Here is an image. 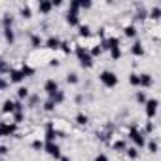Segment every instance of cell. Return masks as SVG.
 Listing matches in <instances>:
<instances>
[{"label":"cell","instance_id":"277c9868","mask_svg":"<svg viewBox=\"0 0 161 161\" xmlns=\"http://www.w3.org/2000/svg\"><path fill=\"white\" fill-rule=\"evenodd\" d=\"M44 91H47V95L53 97V95L59 91V83L55 82V80H47V82L44 83Z\"/></svg>","mask_w":161,"mask_h":161},{"label":"cell","instance_id":"4316f807","mask_svg":"<svg viewBox=\"0 0 161 161\" xmlns=\"http://www.w3.org/2000/svg\"><path fill=\"white\" fill-rule=\"evenodd\" d=\"M112 51V59H120V55H121V51H120V47H114V50H110Z\"/></svg>","mask_w":161,"mask_h":161},{"label":"cell","instance_id":"8d00e7d4","mask_svg":"<svg viewBox=\"0 0 161 161\" xmlns=\"http://www.w3.org/2000/svg\"><path fill=\"white\" fill-rule=\"evenodd\" d=\"M63 51H65V53H70V47H68V44H66V42H63Z\"/></svg>","mask_w":161,"mask_h":161},{"label":"cell","instance_id":"3957f363","mask_svg":"<svg viewBox=\"0 0 161 161\" xmlns=\"http://www.w3.org/2000/svg\"><path fill=\"white\" fill-rule=\"evenodd\" d=\"M129 137H131V140L135 142V144L138 146V148H142V146H146V140H144V138H142V135H140V133H138V131H137L135 127L131 129V133H129Z\"/></svg>","mask_w":161,"mask_h":161},{"label":"cell","instance_id":"2e32d148","mask_svg":"<svg viewBox=\"0 0 161 161\" xmlns=\"http://www.w3.org/2000/svg\"><path fill=\"white\" fill-rule=\"evenodd\" d=\"M51 101H53L55 104H59V102L65 101V95H63V91H57V93H55V95L51 97Z\"/></svg>","mask_w":161,"mask_h":161},{"label":"cell","instance_id":"5b68a950","mask_svg":"<svg viewBox=\"0 0 161 161\" xmlns=\"http://www.w3.org/2000/svg\"><path fill=\"white\" fill-rule=\"evenodd\" d=\"M156 112H157V101H156V99L146 101V116H148V118H153V116H156Z\"/></svg>","mask_w":161,"mask_h":161},{"label":"cell","instance_id":"7a4b0ae2","mask_svg":"<svg viewBox=\"0 0 161 161\" xmlns=\"http://www.w3.org/2000/svg\"><path fill=\"white\" fill-rule=\"evenodd\" d=\"M101 82H102L106 87H114V85H118V76H116L114 72H110V70H104V72L101 74Z\"/></svg>","mask_w":161,"mask_h":161},{"label":"cell","instance_id":"9a60e30c","mask_svg":"<svg viewBox=\"0 0 161 161\" xmlns=\"http://www.w3.org/2000/svg\"><path fill=\"white\" fill-rule=\"evenodd\" d=\"M2 112H4V114H8V112H15V104H13L11 101H6V102H4Z\"/></svg>","mask_w":161,"mask_h":161},{"label":"cell","instance_id":"f546056e","mask_svg":"<svg viewBox=\"0 0 161 161\" xmlns=\"http://www.w3.org/2000/svg\"><path fill=\"white\" fill-rule=\"evenodd\" d=\"M129 82L133 83V85H138V74H131L129 76Z\"/></svg>","mask_w":161,"mask_h":161},{"label":"cell","instance_id":"7c38bea8","mask_svg":"<svg viewBox=\"0 0 161 161\" xmlns=\"http://www.w3.org/2000/svg\"><path fill=\"white\" fill-rule=\"evenodd\" d=\"M131 53H133V55H144V47H142L140 42H137V44L131 47Z\"/></svg>","mask_w":161,"mask_h":161},{"label":"cell","instance_id":"7402d4cb","mask_svg":"<svg viewBox=\"0 0 161 161\" xmlns=\"http://www.w3.org/2000/svg\"><path fill=\"white\" fill-rule=\"evenodd\" d=\"M89 31H91V29H89L87 25H82V27H80V34H82V36H89V34H91Z\"/></svg>","mask_w":161,"mask_h":161},{"label":"cell","instance_id":"d590c367","mask_svg":"<svg viewBox=\"0 0 161 161\" xmlns=\"http://www.w3.org/2000/svg\"><path fill=\"white\" fill-rule=\"evenodd\" d=\"M137 99H138V102H146V95H144V93H138Z\"/></svg>","mask_w":161,"mask_h":161},{"label":"cell","instance_id":"d4e9b609","mask_svg":"<svg viewBox=\"0 0 161 161\" xmlns=\"http://www.w3.org/2000/svg\"><path fill=\"white\" fill-rule=\"evenodd\" d=\"M4 31H6V40L11 44V42H13V31H11V27H10V29H4Z\"/></svg>","mask_w":161,"mask_h":161},{"label":"cell","instance_id":"e575fe53","mask_svg":"<svg viewBox=\"0 0 161 161\" xmlns=\"http://www.w3.org/2000/svg\"><path fill=\"white\" fill-rule=\"evenodd\" d=\"M95 161H108V157L104 156V153H99V156L95 157Z\"/></svg>","mask_w":161,"mask_h":161},{"label":"cell","instance_id":"836d02e7","mask_svg":"<svg viewBox=\"0 0 161 161\" xmlns=\"http://www.w3.org/2000/svg\"><path fill=\"white\" fill-rule=\"evenodd\" d=\"M159 13H161L159 8H153V10H152V17H153V19H157V17H159Z\"/></svg>","mask_w":161,"mask_h":161},{"label":"cell","instance_id":"9c48e42d","mask_svg":"<svg viewBox=\"0 0 161 161\" xmlns=\"http://www.w3.org/2000/svg\"><path fill=\"white\" fill-rule=\"evenodd\" d=\"M78 11H74V10H68L66 13V23H70V25H78Z\"/></svg>","mask_w":161,"mask_h":161},{"label":"cell","instance_id":"484cf974","mask_svg":"<svg viewBox=\"0 0 161 161\" xmlns=\"http://www.w3.org/2000/svg\"><path fill=\"white\" fill-rule=\"evenodd\" d=\"M66 82H68V83H76V82H78V76H76L74 72H70V74L66 76Z\"/></svg>","mask_w":161,"mask_h":161},{"label":"cell","instance_id":"f1b7e54d","mask_svg":"<svg viewBox=\"0 0 161 161\" xmlns=\"http://www.w3.org/2000/svg\"><path fill=\"white\" fill-rule=\"evenodd\" d=\"M114 150H125V142H123V140L114 142Z\"/></svg>","mask_w":161,"mask_h":161},{"label":"cell","instance_id":"ac0fdd59","mask_svg":"<svg viewBox=\"0 0 161 161\" xmlns=\"http://www.w3.org/2000/svg\"><path fill=\"white\" fill-rule=\"evenodd\" d=\"M21 74H23V78H27V76H32V74H34V70H32L31 66L23 65V68H21Z\"/></svg>","mask_w":161,"mask_h":161},{"label":"cell","instance_id":"1f68e13d","mask_svg":"<svg viewBox=\"0 0 161 161\" xmlns=\"http://www.w3.org/2000/svg\"><path fill=\"white\" fill-rule=\"evenodd\" d=\"M148 148H150V152H157V144H156V140H152V142L148 144Z\"/></svg>","mask_w":161,"mask_h":161},{"label":"cell","instance_id":"8992f818","mask_svg":"<svg viewBox=\"0 0 161 161\" xmlns=\"http://www.w3.org/2000/svg\"><path fill=\"white\" fill-rule=\"evenodd\" d=\"M46 152L50 153L51 157H61V148H59L55 142H47V144H46Z\"/></svg>","mask_w":161,"mask_h":161},{"label":"cell","instance_id":"e0dca14e","mask_svg":"<svg viewBox=\"0 0 161 161\" xmlns=\"http://www.w3.org/2000/svg\"><path fill=\"white\" fill-rule=\"evenodd\" d=\"M31 44H32L34 47H40V46H42V38L38 36V34H32V36H31Z\"/></svg>","mask_w":161,"mask_h":161},{"label":"cell","instance_id":"30bf717a","mask_svg":"<svg viewBox=\"0 0 161 161\" xmlns=\"http://www.w3.org/2000/svg\"><path fill=\"white\" fill-rule=\"evenodd\" d=\"M138 85L150 87V85H152V78H150L148 74H140V76H138Z\"/></svg>","mask_w":161,"mask_h":161},{"label":"cell","instance_id":"74e56055","mask_svg":"<svg viewBox=\"0 0 161 161\" xmlns=\"http://www.w3.org/2000/svg\"><path fill=\"white\" fill-rule=\"evenodd\" d=\"M6 153H8V148H6V146H0V156H6Z\"/></svg>","mask_w":161,"mask_h":161},{"label":"cell","instance_id":"603a6c76","mask_svg":"<svg viewBox=\"0 0 161 161\" xmlns=\"http://www.w3.org/2000/svg\"><path fill=\"white\" fill-rule=\"evenodd\" d=\"M21 15L27 17V19L31 17V8H29V6H23V8H21Z\"/></svg>","mask_w":161,"mask_h":161},{"label":"cell","instance_id":"4dcf8cb0","mask_svg":"<svg viewBox=\"0 0 161 161\" xmlns=\"http://www.w3.org/2000/svg\"><path fill=\"white\" fill-rule=\"evenodd\" d=\"M44 108H46L47 112H50V110H53V108H55V102H53V101L50 99V101H47V102H46V106H44Z\"/></svg>","mask_w":161,"mask_h":161},{"label":"cell","instance_id":"ffe728a7","mask_svg":"<svg viewBox=\"0 0 161 161\" xmlns=\"http://www.w3.org/2000/svg\"><path fill=\"white\" fill-rule=\"evenodd\" d=\"M17 95H19V99H27V97H29V89H27V87H19Z\"/></svg>","mask_w":161,"mask_h":161},{"label":"cell","instance_id":"5bb4252c","mask_svg":"<svg viewBox=\"0 0 161 161\" xmlns=\"http://www.w3.org/2000/svg\"><path fill=\"white\" fill-rule=\"evenodd\" d=\"M51 8H53V4H51V2H40V4H38V10H40L42 13H47Z\"/></svg>","mask_w":161,"mask_h":161},{"label":"cell","instance_id":"d6a6232c","mask_svg":"<svg viewBox=\"0 0 161 161\" xmlns=\"http://www.w3.org/2000/svg\"><path fill=\"white\" fill-rule=\"evenodd\" d=\"M42 146H44V144H42L40 140H34V142H32V148H34V150H40Z\"/></svg>","mask_w":161,"mask_h":161},{"label":"cell","instance_id":"8fae6325","mask_svg":"<svg viewBox=\"0 0 161 161\" xmlns=\"http://www.w3.org/2000/svg\"><path fill=\"white\" fill-rule=\"evenodd\" d=\"M55 135H57V131H55L53 125L50 123V125H47V129H46V138H47V142H53V140H55Z\"/></svg>","mask_w":161,"mask_h":161},{"label":"cell","instance_id":"44dd1931","mask_svg":"<svg viewBox=\"0 0 161 161\" xmlns=\"http://www.w3.org/2000/svg\"><path fill=\"white\" fill-rule=\"evenodd\" d=\"M76 121H78L80 125H85V123L89 121V118H87V116H83V114H78V116H76Z\"/></svg>","mask_w":161,"mask_h":161},{"label":"cell","instance_id":"ba28073f","mask_svg":"<svg viewBox=\"0 0 161 161\" xmlns=\"http://www.w3.org/2000/svg\"><path fill=\"white\" fill-rule=\"evenodd\" d=\"M46 46L50 47V50H57V47H61V40L57 36H50L46 40Z\"/></svg>","mask_w":161,"mask_h":161},{"label":"cell","instance_id":"cb8c5ba5","mask_svg":"<svg viewBox=\"0 0 161 161\" xmlns=\"http://www.w3.org/2000/svg\"><path fill=\"white\" fill-rule=\"evenodd\" d=\"M125 153H127V156H129L131 159H135V157L138 156V152H137V148H127V152H125Z\"/></svg>","mask_w":161,"mask_h":161},{"label":"cell","instance_id":"60d3db41","mask_svg":"<svg viewBox=\"0 0 161 161\" xmlns=\"http://www.w3.org/2000/svg\"><path fill=\"white\" fill-rule=\"evenodd\" d=\"M61 161H70V159H68V157H61Z\"/></svg>","mask_w":161,"mask_h":161},{"label":"cell","instance_id":"f35d334b","mask_svg":"<svg viewBox=\"0 0 161 161\" xmlns=\"http://www.w3.org/2000/svg\"><path fill=\"white\" fill-rule=\"evenodd\" d=\"M6 87H8V83H6L2 78H0V89H6Z\"/></svg>","mask_w":161,"mask_h":161},{"label":"cell","instance_id":"ab89813d","mask_svg":"<svg viewBox=\"0 0 161 161\" xmlns=\"http://www.w3.org/2000/svg\"><path fill=\"white\" fill-rule=\"evenodd\" d=\"M101 50H102V47L99 46V47H95V50H93V51H91V53H93V55H99V53H101Z\"/></svg>","mask_w":161,"mask_h":161},{"label":"cell","instance_id":"52a82bcc","mask_svg":"<svg viewBox=\"0 0 161 161\" xmlns=\"http://www.w3.org/2000/svg\"><path fill=\"white\" fill-rule=\"evenodd\" d=\"M15 133V125H10V123H0V137H10Z\"/></svg>","mask_w":161,"mask_h":161},{"label":"cell","instance_id":"4fadbf2b","mask_svg":"<svg viewBox=\"0 0 161 161\" xmlns=\"http://www.w3.org/2000/svg\"><path fill=\"white\" fill-rule=\"evenodd\" d=\"M10 76H11V82L19 83L21 80H23V74H21V70H10Z\"/></svg>","mask_w":161,"mask_h":161},{"label":"cell","instance_id":"83f0119b","mask_svg":"<svg viewBox=\"0 0 161 161\" xmlns=\"http://www.w3.org/2000/svg\"><path fill=\"white\" fill-rule=\"evenodd\" d=\"M23 121V110H15V123Z\"/></svg>","mask_w":161,"mask_h":161},{"label":"cell","instance_id":"6da1fadb","mask_svg":"<svg viewBox=\"0 0 161 161\" xmlns=\"http://www.w3.org/2000/svg\"><path fill=\"white\" fill-rule=\"evenodd\" d=\"M76 55H78V59H80V63H82V66H91L93 65V57H91V53L87 51V50H83V47L80 46V47H76Z\"/></svg>","mask_w":161,"mask_h":161},{"label":"cell","instance_id":"d6986e66","mask_svg":"<svg viewBox=\"0 0 161 161\" xmlns=\"http://www.w3.org/2000/svg\"><path fill=\"white\" fill-rule=\"evenodd\" d=\"M137 34V29L133 25H129V27H125V36H129V38H133Z\"/></svg>","mask_w":161,"mask_h":161}]
</instances>
